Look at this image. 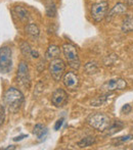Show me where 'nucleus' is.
Instances as JSON below:
<instances>
[{
  "label": "nucleus",
  "instance_id": "f257e3e1",
  "mask_svg": "<svg viewBox=\"0 0 133 150\" xmlns=\"http://www.w3.org/2000/svg\"><path fill=\"white\" fill-rule=\"evenodd\" d=\"M24 95L20 90H18L16 88H8L5 91L3 95V101L5 103V105L8 107L11 112L16 113L20 110L21 106L24 103Z\"/></svg>",
  "mask_w": 133,
  "mask_h": 150
},
{
  "label": "nucleus",
  "instance_id": "f03ea898",
  "mask_svg": "<svg viewBox=\"0 0 133 150\" xmlns=\"http://www.w3.org/2000/svg\"><path fill=\"white\" fill-rule=\"evenodd\" d=\"M87 122L95 130L100 132H105L111 125V119L105 113L96 112L88 117Z\"/></svg>",
  "mask_w": 133,
  "mask_h": 150
},
{
  "label": "nucleus",
  "instance_id": "7ed1b4c3",
  "mask_svg": "<svg viewBox=\"0 0 133 150\" xmlns=\"http://www.w3.org/2000/svg\"><path fill=\"white\" fill-rule=\"evenodd\" d=\"M63 52L69 63V67L74 69H79L80 67V58L76 47L71 43H66L63 45Z\"/></svg>",
  "mask_w": 133,
  "mask_h": 150
},
{
  "label": "nucleus",
  "instance_id": "20e7f679",
  "mask_svg": "<svg viewBox=\"0 0 133 150\" xmlns=\"http://www.w3.org/2000/svg\"><path fill=\"white\" fill-rule=\"evenodd\" d=\"M12 50L9 46H2L0 48V71L7 74L12 67Z\"/></svg>",
  "mask_w": 133,
  "mask_h": 150
},
{
  "label": "nucleus",
  "instance_id": "39448f33",
  "mask_svg": "<svg viewBox=\"0 0 133 150\" xmlns=\"http://www.w3.org/2000/svg\"><path fill=\"white\" fill-rule=\"evenodd\" d=\"M65 69H66V64H65V61L62 58L58 57L50 60L49 73L54 81H60V79L65 75Z\"/></svg>",
  "mask_w": 133,
  "mask_h": 150
},
{
  "label": "nucleus",
  "instance_id": "423d86ee",
  "mask_svg": "<svg viewBox=\"0 0 133 150\" xmlns=\"http://www.w3.org/2000/svg\"><path fill=\"white\" fill-rule=\"evenodd\" d=\"M107 9H109V3L107 1L98 2V3L93 4L91 6V10H90L91 18L96 23L101 22L107 16Z\"/></svg>",
  "mask_w": 133,
  "mask_h": 150
},
{
  "label": "nucleus",
  "instance_id": "0eeeda50",
  "mask_svg": "<svg viewBox=\"0 0 133 150\" xmlns=\"http://www.w3.org/2000/svg\"><path fill=\"white\" fill-rule=\"evenodd\" d=\"M127 87V83L124 79L121 78H116V79H112L107 81L105 83L102 84L100 87L101 91L103 92H114L117 90H124Z\"/></svg>",
  "mask_w": 133,
  "mask_h": 150
},
{
  "label": "nucleus",
  "instance_id": "6e6552de",
  "mask_svg": "<svg viewBox=\"0 0 133 150\" xmlns=\"http://www.w3.org/2000/svg\"><path fill=\"white\" fill-rule=\"evenodd\" d=\"M18 81L22 84L24 87L30 88L31 86V80H30V75H29V67L25 61L18 64Z\"/></svg>",
  "mask_w": 133,
  "mask_h": 150
},
{
  "label": "nucleus",
  "instance_id": "1a4fd4ad",
  "mask_svg": "<svg viewBox=\"0 0 133 150\" xmlns=\"http://www.w3.org/2000/svg\"><path fill=\"white\" fill-rule=\"evenodd\" d=\"M63 82L64 85L66 86L67 89L71 91H76L80 86V80L79 77L74 71H68L63 77Z\"/></svg>",
  "mask_w": 133,
  "mask_h": 150
},
{
  "label": "nucleus",
  "instance_id": "9d476101",
  "mask_svg": "<svg viewBox=\"0 0 133 150\" xmlns=\"http://www.w3.org/2000/svg\"><path fill=\"white\" fill-rule=\"evenodd\" d=\"M68 102V94L65 90L56 89L51 95V103L56 107H63Z\"/></svg>",
  "mask_w": 133,
  "mask_h": 150
},
{
  "label": "nucleus",
  "instance_id": "9b49d317",
  "mask_svg": "<svg viewBox=\"0 0 133 150\" xmlns=\"http://www.w3.org/2000/svg\"><path fill=\"white\" fill-rule=\"evenodd\" d=\"M126 10H127V5H126V4H124V3H122V2H119V3L116 4V5L114 6L111 10H110L109 13L105 16H107V22H110V21L113 20L116 16L125 13Z\"/></svg>",
  "mask_w": 133,
  "mask_h": 150
},
{
  "label": "nucleus",
  "instance_id": "f8f14e48",
  "mask_svg": "<svg viewBox=\"0 0 133 150\" xmlns=\"http://www.w3.org/2000/svg\"><path fill=\"white\" fill-rule=\"evenodd\" d=\"M121 30L123 33H130L133 31V14H127L122 23Z\"/></svg>",
  "mask_w": 133,
  "mask_h": 150
},
{
  "label": "nucleus",
  "instance_id": "ddd939ff",
  "mask_svg": "<svg viewBox=\"0 0 133 150\" xmlns=\"http://www.w3.org/2000/svg\"><path fill=\"white\" fill-rule=\"evenodd\" d=\"M14 12H16V16H18L22 22H27V21H29V18H30L29 11L24 6H21V5L14 6Z\"/></svg>",
  "mask_w": 133,
  "mask_h": 150
},
{
  "label": "nucleus",
  "instance_id": "4468645a",
  "mask_svg": "<svg viewBox=\"0 0 133 150\" xmlns=\"http://www.w3.org/2000/svg\"><path fill=\"white\" fill-rule=\"evenodd\" d=\"M124 128V124L122 122H120V120H116V122H114L113 124L111 122V125H110V127L107 129V133H105V136H112V135L116 134L117 132H119V131H121L122 129Z\"/></svg>",
  "mask_w": 133,
  "mask_h": 150
},
{
  "label": "nucleus",
  "instance_id": "2eb2a0df",
  "mask_svg": "<svg viewBox=\"0 0 133 150\" xmlns=\"http://www.w3.org/2000/svg\"><path fill=\"white\" fill-rule=\"evenodd\" d=\"M60 54V47H58L56 45H50L47 48L45 53V57L48 60H52L54 58H58Z\"/></svg>",
  "mask_w": 133,
  "mask_h": 150
},
{
  "label": "nucleus",
  "instance_id": "dca6fc26",
  "mask_svg": "<svg viewBox=\"0 0 133 150\" xmlns=\"http://www.w3.org/2000/svg\"><path fill=\"white\" fill-rule=\"evenodd\" d=\"M25 31H26V33L28 34L30 37L34 38V39H37V38L39 37V35H40L39 28H38L37 25L33 24V23L27 25L26 28H25Z\"/></svg>",
  "mask_w": 133,
  "mask_h": 150
},
{
  "label": "nucleus",
  "instance_id": "f3484780",
  "mask_svg": "<svg viewBox=\"0 0 133 150\" xmlns=\"http://www.w3.org/2000/svg\"><path fill=\"white\" fill-rule=\"evenodd\" d=\"M33 132H34V135H36V137H37L39 140H43L46 137V135H47V129H46L43 125L38 124L34 127Z\"/></svg>",
  "mask_w": 133,
  "mask_h": 150
},
{
  "label": "nucleus",
  "instance_id": "a211bd4d",
  "mask_svg": "<svg viewBox=\"0 0 133 150\" xmlns=\"http://www.w3.org/2000/svg\"><path fill=\"white\" fill-rule=\"evenodd\" d=\"M84 71L87 75H94L98 71V65L95 61H90L84 65Z\"/></svg>",
  "mask_w": 133,
  "mask_h": 150
},
{
  "label": "nucleus",
  "instance_id": "6ab92c4d",
  "mask_svg": "<svg viewBox=\"0 0 133 150\" xmlns=\"http://www.w3.org/2000/svg\"><path fill=\"white\" fill-rule=\"evenodd\" d=\"M94 142H95L94 137L88 136V137H85L84 139H82L81 141H79V142H78V146H79L80 148H86V147L91 146Z\"/></svg>",
  "mask_w": 133,
  "mask_h": 150
},
{
  "label": "nucleus",
  "instance_id": "aec40b11",
  "mask_svg": "<svg viewBox=\"0 0 133 150\" xmlns=\"http://www.w3.org/2000/svg\"><path fill=\"white\" fill-rule=\"evenodd\" d=\"M20 48H21V51H22L23 55L26 56V57H31V53H32L33 49L28 42H26V41L22 42L20 45Z\"/></svg>",
  "mask_w": 133,
  "mask_h": 150
},
{
  "label": "nucleus",
  "instance_id": "412c9836",
  "mask_svg": "<svg viewBox=\"0 0 133 150\" xmlns=\"http://www.w3.org/2000/svg\"><path fill=\"white\" fill-rule=\"evenodd\" d=\"M46 16L48 18H54L56 16V6L53 1H49L46 4Z\"/></svg>",
  "mask_w": 133,
  "mask_h": 150
},
{
  "label": "nucleus",
  "instance_id": "4be33fe9",
  "mask_svg": "<svg viewBox=\"0 0 133 150\" xmlns=\"http://www.w3.org/2000/svg\"><path fill=\"white\" fill-rule=\"evenodd\" d=\"M107 95H102V96H98L95 99L91 101V106H101L105 103H107Z\"/></svg>",
  "mask_w": 133,
  "mask_h": 150
},
{
  "label": "nucleus",
  "instance_id": "5701e85b",
  "mask_svg": "<svg viewBox=\"0 0 133 150\" xmlns=\"http://www.w3.org/2000/svg\"><path fill=\"white\" fill-rule=\"evenodd\" d=\"M5 120V111H4V107L3 105L0 103V126H2Z\"/></svg>",
  "mask_w": 133,
  "mask_h": 150
},
{
  "label": "nucleus",
  "instance_id": "b1692460",
  "mask_svg": "<svg viewBox=\"0 0 133 150\" xmlns=\"http://www.w3.org/2000/svg\"><path fill=\"white\" fill-rule=\"evenodd\" d=\"M131 109H132L131 105H129V104H125L123 107H122L121 111H122V113H125V115H128V113H129L130 111H131Z\"/></svg>",
  "mask_w": 133,
  "mask_h": 150
},
{
  "label": "nucleus",
  "instance_id": "393cba45",
  "mask_svg": "<svg viewBox=\"0 0 133 150\" xmlns=\"http://www.w3.org/2000/svg\"><path fill=\"white\" fill-rule=\"evenodd\" d=\"M63 124H64V119H60L58 120V122H55V126H54V129H55L56 131L60 130V128H62Z\"/></svg>",
  "mask_w": 133,
  "mask_h": 150
},
{
  "label": "nucleus",
  "instance_id": "a878e982",
  "mask_svg": "<svg viewBox=\"0 0 133 150\" xmlns=\"http://www.w3.org/2000/svg\"><path fill=\"white\" fill-rule=\"evenodd\" d=\"M31 57L32 58H38L39 57V52L37 50H32V53H31Z\"/></svg>",
  "mask_w": 133,
  "mask_h": 150
},
{
  "label": "nucleus",
  "instance_id": "bb28decb",
  "mask_svg": "<svg viewBox=\"0 0 133 150\" xmlns=\"http://www.w3.org/2000/svg\"><path fill=\"white\" fill-rule=\"evenodd\" d=\"M26 135H23V136H18V137H16V138H14V141H20V140H22V139H24V138H26Z\"/></svg>",
  "mask_w": 133,
  "mask_h": 150
},
{
  "label": "nucleus",
  "instance_id": "cd10ccee",
  "mask_svg": "<svg viewBox=\"0 0 133 150\" xmlns=\"http://www.w3.org/2000/svg\"><path fill=\"white\" fill-rule=\"evenodd\" d=\"M125 1L127 6H133V0H125Z\"/></svg>",
  "mask_w": 133,
  "mask_h": 150
},
{
  "label": "nucleus",
  "instance_id": "c85d7f7f",
  "mask_svg": "<svg viewBox=\"0 0 133 150\" xmlns=\"http://www.w3.org/2000/svg\"><path fill=\"white\" fill-rule=\"evenodd\" d=\"M4 150H6V149H16V147L14 146H8V147H6V148H3Z\"/></svg>",
  "mask_w": 133,
  "mask_h": 150
}]
</instances>
